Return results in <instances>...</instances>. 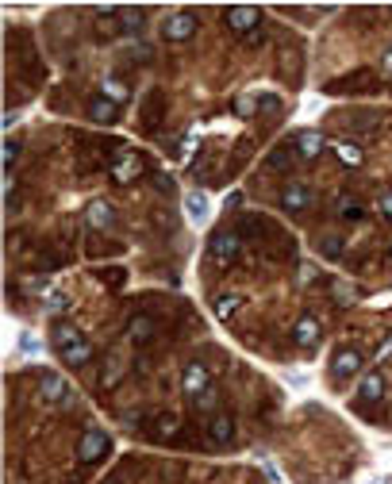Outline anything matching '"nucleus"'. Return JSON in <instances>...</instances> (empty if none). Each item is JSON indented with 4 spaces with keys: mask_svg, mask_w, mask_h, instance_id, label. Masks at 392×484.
I'll list each match as a JSON object with an SVG mask.
<instances>
[{
    "mask_svg": "<svg viewBox=\"0 0 392 484\" xmlns=\"http://www.w3.org/2000/svg\"><path fill=\"white\" fill-rule=\"evenodd\" d=\"M238 250H243V242H238V235L227 231V227H219L212 239H208V258H216L219 265H223V269L238 258Z\"/></svg>",
    "mask_w": 392,
    "mask_h": 484,
    "instance_id": "1",
    "label": "nucleus"
},
{
    "mask_svg": "<svg viewBox=\"0 0 392 484\" xmlns=\"http://www.w3.org/2000/svg\"><path fill=\"white\" fill-rule=\"evenodd\" d=\"M208 388H212V373H208L200 362H189L185 373H181V392H185L189 400H200Z\"/></svg>",
    "mask_w": 392,
    "mask_h": 484,
    "instance_id": "2",
    "label": "nucleus"
},
{
    "mask_svg": "<svg viewBox=\"0 0 392 484\" xmlns=\"http://www.w3.org/2000/svg\"><path fill=\"white\" fill-rule=\"evenodd\" d=\"M227 27H231L235 35H250L258 23H262V8L258 4H235V8H227Z\"/></svg>",
    "mask_w": 392,
    "mask_h": 484,
    "instance_id": "3",
    "label": "nucleus"
},
{
    "mask_svg": "<svg viewBox=\"0 0 392 484\" xmlns=\"http://www.w3.org/2000/svg\"><path fill=\"white\" fill-rule=\"evenodd\" d=\"M139 173H142V158L135 154V150H120V158L112 161V181H116V185H131Z\"/></svg>",
    "mask_w": 392,
    "mask_h": 484,
    "instance_id": "4",
    "label": "nucleus"
},
{
    "mask_svg": "<svg viewBox=\"0 0 392 484\" xmlns=\"http://www.w3.org/2000/svg\"><path fill=\"white\" fill-rule=\"evenodd\" d=\"M193 31H196V16H193V12H174L166 23H161V35H166L169 43L193 39Z\"/></svg>",
    "mask_w": 392,
    "mask_h": 484,
    "instance_id": "5",
    "label": "nucleus"
},
{
    "mask_svg": "<svg viewBox=\"0 0 392 484\" xmlns=\"http://www.w3.org/2000/svg\"><path fill=\"white\" fill-rule=\"evenodd\" d=\"M104 453H108V434L97 431V426H92V431H85L81 442H78V458L92 465V461H100Z\"/></svg>",
    "mask_w": 392,
    "mask_h": 484,
    "instance_id": "6",
    "label": "nucleus"
},
{
    "mask_svg": "<svg viewBox=\"0 0 392 484\" xmlns=\"http://www.w3.org/2000/svg\"><path fill=\"white\" fill-rule=\"evenodd\" d=\"M358 369H361V354H358V350H339V354L331 357V381H350Z\"/></svg>",
    "mask_w": 392,
    "mask_h": 484,
    "instance_id": "7",
    "label": "nucleus"
},
{
    "mask_svg": "<svg viewBox=\"0 0 392 484\" xmlns=\"http://www.w3.org/2000/svg\"><path fill=\"white\" fill-rule=\"evenodd\" d=\"M39 392H43L46 404H65V400H70V384H65L62 377H54V373H46L39 381Z\"/></svg>",
    "mask_w": 392,
    "mask_h": 484,
    "instance_id": "8",
    "label": "nucleus"
},
{
    "mask_svg": "<svg viewBox=\"0 0 392 484\" xmlns=\"http://www.w3.org/2000/svg\"><path fill=\"white\" fill-rule=\"evenodd\" d=\"M281 204L289 208V212H304V208L312 204V188H308V185H300V181L285 185V193H281Z\"/></svg>",
    "mask_w": 392,
    "mask_h": 484,
    "instance_id": "9",
    "label": "nucleus"
},
{
    "mask_svg": "<svg viewBox=\"0 0 392 484\" xmlns=\"http://www.w3.org/2000/svg\"><path fill=\"white\" fill-rule=\"evenodd\" d=\"M292 150H296V158H315L323 150V135L319 131H300L292 139Z\"/></svg>",
    "mask_w": 392,
    "mask_h": 484,
    "instance_id": "10",
    "label": "nucleus"
},
{
    "mask_svg": "<svg viewBox=\"0 0 392 484\" xmlns=\"http://www.w3.org/2000/svg\"><path fill=\"white\" fill-rule=\"evenodd\" d=\"M319 335H323V330H319V323H315L312 316H304L300 323H296V327H292V338H296V346H315V343H319Z\"/></svg>",
    "mask_w": 392,
    "mask_h": 484,
    "instance_id": "11",
    "label": "nucleus"
},
{
    "mask_svg": "<svg viewBox=\"0 0 392 484\" xmlns=\"http://www.w3.org/2000/svg\"><path fill=\"white\" fill-rule=\"evenodd\" d=\"M381 396H385V373L373 369V373H366V381H361V404H377Z\"/></svg>",
    "mask_w": 392,
    "mask_h": 484,
    "instance_id": "12",
    "label": "nucleus"
},
{
    "mask_svg": "<svg viewBox=\"0 0 392 484\" xmlns=\"http://www.w3.org/2000/svg\"><path fill=\"white\" fill-rule=\"evenodd\" d=\"M89 116L100 123V127H108V123H116L120 119V104H112V100H104V97H97L89 104Z\"/></svg>",
    "mask_w": 392,
    "mask_h": 484,
    "instance_id": "13",
    "label": "nucleus"
},
{
    "mask_svg": "<svg viewBox=\"0 0 392 484\" xmlns=\"http://www.w3.org/2000/svg\"><path fill=\"white\" fill-rule=\"evenodd\" d=\"M78 343H85L81 338V330H78V323H58V327H54V346H58V354L62 350H70V346H78Z\"/></svg>",
    "mask_w": 392,
    "mask_h": 484,
    "instance_id": "14",
    "label": "nucleus"
},
{
    "mask_svg": "<svg viewBox=\"0 0 392 484\" xmlns=\"http://www.w3.org/2000/svg\"><path fill=\"white\" fill-rule=\"evenodd\" d=\"M89 227L92 231H108L112 227V204L108 200H92L89 204Z\"/></svg>",
    "mask_w": 392,
    "mask_h": 484,
    "instance_id": "15",
    "label": "nucleus"
},
{
    "mask_svg": "<svg viewBox=\"0 0 392 484\" xmlns=\"http://www.w3.org/2000/svg\"><path fill=\"white\" fill-rule=\"evenodd\" d=\"M208 431H212V439L216 442H231L235 439V419H231V415H227V412H219V415H212V426H208Z\"/></svg>",
    "mask_w": 392,
    "mask_h": 484,
    "instance_id": "16",
    "label": "nucleus"
},
{
    "mask_svg": "<svg viewBox=\"0 0 392 484\" xmlns=\"http://www.w3.org/2000/svg\"><path fill=\"white\" fill-rule=\"evenodd\" d=\"M185 212H189V220H193V223H204L208 220V196L204 193H189L185 196Z\"/></svg>",
    "mask_w": 392,
    "mask_h": 484,
    "instance_id": "17",
    "label": "nucleus"
},
{
    "mask_svg": "<svg viewBox=\"0 0 392 484\" xmlns=\"http://www.w3.org/2000/svg\"><path fill=\"white\" fill-rule=\"evenodd\" d=\"M92 357V346L89 343H78V346H70V350H62V362L70 365V369H81L85 362Z\"/></svg>",
    "mask_w": 392,
    "mask_h": 484,
    "instance_id": "18",
    "label": "nucleus"
},
{
    "mask_svg": "<svg viewBox=\"0 0 392 484\" xmlns=\"http://www.w3.org/2000/svg\"><path fill=\"white\" fill-rule=\"evenodd\" d=\"M238 308H243V296H238V292H223V296L216 300V316L219 319H231Z\"/></svg>",
    "mask_w": 392,
    "mask_h": 484,
    "instance_id": "19",
    "label": "nucleus"
},
{
    "mask_svg": "<svg viewBox=\"0 0 392 484\" xmlns=\"http://www.w3.org/2000/svg\"><path fill=\"white\" fill-rule=\"evenodd\" d=\"M131 338H135V343H150V338H154V319L135 316L131 319Z\"/></svg>",
    "mask_w": 392,
    "mask_h": 484,
    "instance_id": "20",
    "label": "nucleus"
},
{
    "mask_svg": "<svg viewBox=\"0 0 392 484\" xmlns=\"http://www.w3.org/2000/svg\"><path fill=\"white\" fill-rule=\"evenodd\" d=\"M100 89H104V100H112V104H123V100H127V85L116 81V77H108Z\"/></svg>",
    "mask_w": 392,
    "mask_h": 484,
    "instance_id": "21",
    "label": "nucleus"
},
{
    "mask_svg": "<svg viewBox=\"0 0 392 484\" xmlns=\"http://www.w3.org/2000/svg\"><path fill=\"white\" fill-rule=\"evenodd\" d=\"M258 108H262V97H254V92H243V97L235 100L238 116H258Z\"/></svg>",
    "mask_w": 392,
    "mask_h": 484,
    "instance_id": "22",
    "label": "nucleus"
},
{
    "mask_svg": "<svg viewBox=\"0 0 392 484\" xmlns=\"http://www.w3.org/2000/svg\"><path fill=\"white\" fill-rule=\"evenodd\" d=\"M292 161H296V150L281 146V150H273V154H270V169H292Z\"/></svg>",
    "mask_w": 392,
    "mask_h": 484,
    "instance_id": "23",
    "label": "nucleus"
},
{
    "mask_svg": "<svg viewBox=\"0 0 392 484\" xmlns=\"http://www.w3.org/2000/svg\"><path fill=\"white\" fill-rule=\"evenodd\" d=\"M20 354H27V357H39V354H43V343H39L35 335H27V330H23V335H20Z\"/></svg>",
    "mask_w": 392,
    "mask_h": 484,
    "instance_id": "24",
    "label": "nucleus"
},
{
    "mask_svg": "<svg viewBox=\"0 0 392 484\" xmlns=\"http://www.w3.org/2000/svg\"><path fill=\"white\" fill-rule=\"evenodd\" d=\"M43 308L51 311V316H54V311H65V308H70V296H65V292H46V303H43Z\"/></svg>",
    "mask_w": 392,
    "mask_h": 484,
    "instance_id": "25",
    "label": "nucleus"
},
{
    "mask_svg": "<svg viewBox=\"0 0 392 484\" xmlns=\"http://www.w3.org/2000/svg\"><path fill=\"white\" fill-rule=\"evenodd\" d=\"M177 431H181V419H177V415H161V419H158V434H161V439H174Z\"/></svg>",
    "mask_w": 392,
    "mask_h": 484,
    "instance_id": "26",
    "label": "nucleus"
},
{
    "mask_svg": "<svg viewBox=\"0 0 392 484\" xmlns=\"http://www.w3.org/2000/svg\"><path fill=\"white\" fill-rule=\"evenodd\" d=\"M20 154V146H16V139H4V146H0V158H4V173H12V161Z\"/></svg>",
    "mask_w": 392,
    "mask_h": 484,
    "instance_id": "27",
    "label": "nucleus"
},
{
    "mask_svg": "<svg viewBox=\"0 0 392 484\" xmlns=\"http://www.w3.org/2000/svg\"><path fill=\"white\" fill-rule=\"evenodd\" d=\"M331 289H334V300H339V303H354V300H358V296H354V284H346V281H334Z\"/></svg>",
    "mask_w": 392,
    "mask_h": 484,
    "instance_id": "28",
    "label": "nucleus"
},
{
    "mask_svg": "<svg viewBox=\"0 0 392 484\" xmlns=\"http://www.w3.org/2000/svg\"><path fill=\"white\" fill-rule=\"evenodd\" d=\"M334 146H339L342 161H350V166H358V161H361V150L358 146H350V142H334Z\"/></svg>",
    "mask_w": 392,
    "mask_h": 484,
    "instance_id": "29",
    "label": "nucleus"
},
{
    "mask_svg": "<svg viewBox=\"0 0 392 484\" xmlns=\"http://www.w3.org/2000/svg\"><path fill=\"white\" fill-rule=\"evenodd\" d=\"M319 250L327 254V258H339V254H342V239H339V235H334V239H323Z\"/></svg>",
    "mask_w": 392,
    "mask_h": 484,
    "instance_id": "30",
    "label": "nucleus"
},
{
    "mask_svg": "<svg viewBox=\"0 0 392 484\" xmlns=\"http://www.w3.org/2000/svg\"><path fill=\"white\" fill-rule=\"evenodd\" d=\"M154 185H158V193H174V177L169 173H154Z\"/></svg>",
    "mask_w": 392,
    "mask_h": 484,
    "instance_id": "31",
    "label": "nucleus"
},
{
    "mask_svg": "<svg viewBox=\"0 0 392 484\" xmlns=\"http://www.w3.org/2000/svg\"><path fill=\"white\" fill-rule=\"evenodd\" d=\"M262 469H265V477H270L273 484H281V480H285V477H281V469H277L273 461H265V458H262Z\"/></svg>",
    "mask_w": 392,
    "mask_h": 484,
    "instance_id": "32",
    "label": "nucleus"
},
{
    "mask_svg": "<svg viewBox=\"0 0 392 484\" xmlns=\"http://www.w3.org/2000/svg\"><path fill=\"white\" fill-rule=\"evenodd\" d=\"M139 12H135V8H131V12H123V27H127V31H139Z\"/></svg>",
    "mask_w": 392,
    "mask_h": 484,
    "instance_id": "33",
    "label": "nucleus"
},
{
    "mask_svg": "<svg viewBox=\"0 0 392 484\" xmlns=\"http://www.w3.org/2000/svg\"><path fill=\"white\" fill-rule=\"evenodd\" d=\"M388 354H392V335L385 338V343H381V350H377V362H385Z\"/></svg>",
    "mask_w": 392,
    "mask_h": 484,
    "instance_id": "34",
    "label": "nucleus"
},
{
    "mask_svg": "<svg viewBox=\"0 0 392 484\" xmlns=\"http://www.w3.org/2000/svg\"><path fill=\"white\" fill-rule=\"evenodd\" d=\"M212 400H216V392H212V388H208V392L200 396V400H193V404H196V407H212Z\"/></svg>",
    "mask_w": 392,
    "mask_h": 484,
    "instance_id": "35",
    "label": "nucleus"
},
{
    "mask_svg": "<svg viewBox=\"0 0 392 484\" xmlns=\"http://www.w3.org/2000/svg\"><path fill=\"white\" fill-rule=\"evenodd\" d=\"M381 212H385V215H392V193H385V196H381Z\"/></svg>",
    "mask_w": 392,
    "mask_h": 484,
    "instance_id": "36",
    "label": "nucleus"
},
{
    "mask_svg": "<svg viewBox=\"0 0 392 484\" xmlns=\"http://www.w3.org/2000/svg\"><path fill=\"white\" fill-rule=\"evenodd\" d=\"M385 70L392 73V46H388V50H385Z\"/></svg>",
    "mask_w": 392,
    "mask_h": 484,
    "instance_id": "37",
    "label": "nucleus"
},
{
    "mask_svg": "<svg viewBox=\"0 0 392 484\" xmlns=\"http://www.w3.org/2000/svg\"><path fill=\"white\" fill-rule=\"evenodd\" d=\"M373 484H392V477H377V480H373Z\"/></svg>",
    "mask_w": 392,
    "mask_h": 484,
    "instance_id": "38",
    "label": "nucleus"
}]
</instances>
